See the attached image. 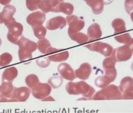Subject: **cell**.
Masks as SVG:
<instances>
[{"instance_id": "26", "label": "cell", "mask_w": 133, "mask_h": 113, "mask_svg": "<svg viewBox=\"0 0 133 113\" xmlns=\"http://www.w3.org/2000/svg\"><path fill=\"white\" fill-rule=\"evenodd\" d=\"M32 29L36 37L39 39L44 38L47 32V30L44 26L42 25L34 26L32 27Z\"/></svg>"}, {"instance_id": "17", "label": "cell", "mask_w": 133, "mask_h": 113, "mask_svg": "<svg viewBox=\"0 0 133 113\" xmlns=\"http://www.w3.org/2000/svg\"><path fill=\"white\" fill-rule=\"evenodd\" d=\"M88 5L91 8L93 13L95 14H101L104 10V3L102 0H84Z\"/></svg>"}, {"instance_id": "19", "label": "cell", "mask_w": 133, "mask_h": 113, "mask_svg": "<svg viewBox=\"0 0 133 113\" xmlns=\"http://www.w3.org/2000/svg\"><path fill=\"white\" fill-rule=\"evenodd\" d=\"M111 25L114 30V34L123 32L126 30L125 22L123 19L117 18L113 21Z\"/></svg>"}, {"instance_id": "10", "label": "cell", "mask_w": 133, "mask_h": 113, "mask_svg": "<svg viewBox=\"0 0 133 113\" xmlns=\"http://www.w3.org/2000/svg\"><path fill=\"white\" fill-rule=\"evenodd\" d=\"M46 19V14L43 12L37 11L30 14L26 19L27 22L32 27L41 26Z\"/></svg>"}, {"instance_id": "4", "label": "cell", "mask_w": 133, "mask_h": 113, "mask_svg": "<svg viewBox=\"0 0 133 113\" xmlns=\"http://www.w3.org/2000/svg\"><path fill=\"white\" fill-rule=\"evenodd\" d=\"M9 29L8 33V41L15 44H17L19 39L23 36V26L19 23L16 22L14 18H12L10 21L5 24Z\"/></svg>"}, {"instance_id": "29", "label": "cell", "mask_w": 133, "mask_h": 113, "mask_svg": "<svg viewBox=\"0 0 133 113\" xmlns=\"http://www.w3.org/2000/svg\"><path fill=\"white\" fill-rule=\"evenodd\" d=\"M131 37L129 33L117 35L114 37V39L118 43L122 44H128L131 40Z\"/></svg>"}, {"instance_id": "30", "label": "cell", "mask_w": 133, "mask_h": 113, "mask_svg": "<svg viewBox=\"0 0 133 113\" xmlns=\"http://www.w3.org/2000/svg\"><path fill=\"white\" fill-rule=\"evenodd\" d=\"M48 83L54 88H57L62 85L63 83V78L59 76H54L48 80Z\"/></svg>"}, {"instance_id": "34", "label": "cell", "mask_w": 133, "mask_h": 113, "mask_svg": "<svg viewBox=\"0 0 133 113\" xmlns=\"http://www.w3.org/2000/svg\"><path fill=\"white\" fill-rule=\"evenodd\" d=\"M124 6L127 13L130 14L131 12L133 11V0H125Z\"/></svg>"}, {"instance_id": "24", "label": "cell", "mask_w": 133, "mask_h": 113, "mask_svg": "<svg viewBox=\"0 0 133 113\" xmlns=\"http://www.w3.org/2000/svg\"><path fill=\"white\" fill-rule=\"evenodd\" d=\"M69 57V53L68 51H64L61 53H58L52 55L48 56V59L50 61L54 62H64L68 59Z\"/></svg>"}, {"instance_id": "33", "label": "cell", "mask_w": 133, "mask_h": 113, "mask_svg": "<svg viewBox=\"0 0 133 113\" xmlns=\"http://www.w3.org/2000/svg\"><path fill=\"white\" fill-rule=\"evenodd\" d=\"M122 93V99H133V85L126 90Z\"/></svg>"}, {"instance_id": "5", "label": "cell", "mask_w": 133, "mask_h": 113, "mask_svg": "<svg viewBox=\"0 0 133 113\" xmlns=\"http://www.w3.org/2000/svg\"><path fill=\"white\" fill-rule=\"evenodd\" d=\"M133 54V39L123 46L117 48L113 51L112 56L117 62H126L131 57Z\"/></svg>"}, {"instance_id": "25", "label": "cell", "mask_w": 133, "mask_h": 113, "mask_svg": "<svg viewBox=\"0 0 133 113\" xmlns=\"http://www.w3.org/2000/svg\"><path fill=\"white\" fill-rule=\"evenodd\" d=\"M133 85V78L131 77H125L122 79L121 81L120 82V85L119 88L121 91L122 93L123 91L126 90L131 85Z\"/></svg>"}, {"instance_id": "32", "label": "cell", "mask_w": 133, "mask_h": 113, "mask_svg": "<svg viewBox=\"0 0 133 113\" xmlns=\"http://www.w3.org/2000/svg\"><path fill=\"white\" fill-rule=\"evenodd\" d=\"M42 0H26V5L29 10L34 11L38 9V6Z\"/></svg>"}, {"instance_id": "35", "label": "cell", "mask_w": 133, "mask_h": 113, "mask_svg": "<svg viewBox=\"0 0 133 113\" xmlns=\"http://www.w3.org/2000/svg\"><path fill=\"white\" fill-rule=\"evenodd\" d=\"M37 64L42 68H46L50 63V60L48 59H39L37 61Z\"/></svg>"}, {"instance_id": "31", "label": "cell", "mask_w": 133, "mask_h": 113, "mask_svg": "<svg viewBox=\"0 0 133 113\" xmlns=\"http://www.w3.org/2000/svg\"><path fill=\"white\" fill-rule=\"evenodd\" d=\"M12 60V56L8 53H4L0 56V67H4L10 64Z\"/></svg>"}, {"instance_id": "16", "label": "cell", "mask_w": 133, "mask_h": 113, "mask_svg": "<svg viewBox=\"0 0 133 113\" xmlns=\"http://www.w3.org/2000/svg\"><path fill=\"white\" fill-rule=\"evenodd\" d=\"M88 36L92 40L99 39L102 36V31L101 27L98 23H93L88 29Z\"/></svg>"}, {"instance_id": "1", "label": "cell", "mask_w": 133, "mask_h": 113, "mask_svg": "<svg viewBox=\"0 0 133 113\" xmlns=\"http://www.w3.org/2000/svg\"><path fill=\"white\" fill-rule=\"evenodd\" d=\"M65 89L69 94H81L87 98H92L95 93L94 88L83 81L78 82H68L66 85Z\"/></svg>"}, {"instance_id": "18", "label": "cell", "mask_w": 133, "mask_h": 113, "mask_svg": "<svg viewBox=\"0 0 133 113\" xmlns=\"http://www.w3.org/2000/svg\"><path fill=\"white\" fill-rule=\"evenodd\" d=\"M17 75L18 71L15 67H11V68L5 69L2 74V82H11L17 77Z\"/></svg>"}, {"instance_id": "14", "label": "cell", "mask_w": 133, "mask_h": 113, "mask_svg": "<svg viewBox=\"0 0 133 113\" xmlns=\"http://www.w3.org/2000/svg\"><path fill=\"white\" fill-rule=\"evenodd\" d=\"M16 9L14 6L10 5H6L0 13V24L4 23L6 24L13 18Z\"/></svg>"}, {"instance_id": "13", "label": "cell", "mask_w": 133, "mask_h": 113, "mask_svg": "<svg viewBox=\"0 0 133 113\" xmlns=\"http://www.w3.org/2000/svg\"><path fill=\"white\" fill-rule=\"evenodd\" d=\"M92 72V67L89 64L84 63L82 64L80 68L75 71L76 77L82 80H86L89 77Z\"/></svg>"}, {"instance_id": "39", "label": "cell", "mask_w": 133, "mask_h": 113, "mask_svg": "<svg viewBox=\"0 0 133 113\" xmlns=\"http://www.w3.org/2000/svg\"><path fill=\"white\" fill-rule=\"evenodd\" d=\"M1 44H2V41H1V38H0V46H1Z\"/></svg>"}, {"instance_id": "12", "label": "cell", "mask_w": 133, "mask_h": 113, "mask_svg": "<svg viewBox=\"0 0 133 113\" xmlns=\"http://www.w3.org/2000/svg\"><path fill=\"white\" fill-rule=\"evenodd\" d=\"M66 24V21L64 18L58 16L51 18L46 23V27L48 30H55L63 29Z\"/></svg>"}, {"instance_id": "8", "label": "cell", "mask_w": 133, "mask_h": 113, "mask_svg": "<svg viewBox=\"0 0 133 113\" xmlns=\"http://www.w3.org/2000/svg\"><path fill=\"white\" fill-rule=\"evenodd\" d=\"M51 91V88L50 85L44 83H38L37 85L32 88V93L36 98L42 99L49 95Z\"/></svg>"}, {"instance_id": "7", "label": "cell", "mask_w": 133, "mask_h": 113, "mask_svg": "<svg viewBox=\"0 0 133 113\" xmlns=\"http://www.w3.org/2000/svg\"><path fill=\"white\" fill-rule=\"evenodd\" d=\"M66 21L69 24V34L76 33L82 30L85 26V22L78 17L72 15L66 17Z\"/></svg>"}, {"instance_id": "27", "label": "cell", "mask_w": 133, "mask_h": 113, "mask_svg": "<svg viewBox=\"0 0 133 113\" xmlns=\"http://www.w3.org/2000/svg\"><path fill=\"white\" fill-rule=\"evenodd\" d=\"M116 62V60H115V59L112 56L111 57L109 56L104 59L103 64H102V66H103L104 70L113 69L115 68Z\"/></svg>"}, {"instance_id": "21", "label": "cell", "mask_w": 133, "mask_h": 113, "mask_svg": "<svg viewBox=\"0 0 133 113\" xmlns=\"http://www.w3.org/2000/svg\"><path fill=\"white\" fill-rule=\"evenodd\" d=\"M69 37L72 40L76 42L78 44L86 43L89 40V36L82 32H76L73 34H69Z\"/></svg>"}, {"instance_id": "22", "label": "cell", "mask_w": 133, "mask_h": 113, "mask_svg": "<svg viewBox=\"0 0 133 113\" xmlns=\"http://www.w3.org/2000/svg\"><path fill=\"white\" fill-rule=\"evenodd\" d=\"M112 82V80H111V78L109 76L104 75L103 76H99V77L96 78L95 85L96 87L99 88H104L108 86Z\"/></svg>"}, {"instance_id": "6", "label": "cell", "mask_w": 133, "mask_h": 113, "mask_svg": "<svg viewBox=\"0 0 133 113\" xmlns=\"http://www.w3.org/2000/svg\"><path fill=\"white\" fill-rule=\"evenodd\" d=\"M85 47L92 51L99 52L106 57L110 56L113 51V48L110 45L101 42H97L86 45Z\"/></svg>"}, {"instance_id": "3", "label": "cell", "mask_w": 133, "mask_h": 113, "mask_svg": "<svg viewBox=\"0 0 133 113\" xmlns=\"http://www.w3.org/2000/svg\"><path fill=\"white\" fill-rule=\"evenodd\" d=\"M17 45L19 47V57L20 61H24L32 58V52L37 48V44L34 42L30 41L23 36H22Z\"/></svg>"}, {"instance_id": "20", "label": "cell", "mask_w": 133, "mask_h": 113, "mask_svg": "<svg viewBox=\"0 0 133 113\" xmlns=\"http://www.w3.org/2000/svg\"><path fill=\"white\" fill-rule=\"evenodd\" d=\"M14 88L11 82H2V85L0 86V98L9 95Z\"/></svg>"}, {"instance_id": "9", "label": "cell", "mask_w": 133, "mask_h": 113, "mask_svg": "<svg viewBox=\"0 0 133 113\" xmlns=\"http://www.w3.org/2000/svg\"><path fill=\"white\" fill-rule=\"evenodd\" d=\"M60 1L59 0H42L38 6V8L43 12H59V5Z\"/></svg>"}, {"instance_id": "2", "label": "cell", "mask_w": 133, "mask_h": 113, "mask_svg": "<svg viewBox=\"0 0 133 113\" xmlns=\"http://www.w3.org/2000/svg\"><path fill=\"white\" fill-rule=\"evenodd\" d=\"M122 99V93L119 88L114 85L106 87L94 94V100H114Z\"/></svg>"}, {"instance_id": "40", "label": "cell", "mask_w": 133, "mask_h": 113, "mask_svg": "<svg viewBox=\"0 0 133 113\" xmlns=\"http://www.w3.org/2000/svg\"><path fill=\"white\" fill-rule=\"evenodd\" d=\"M59 1H60V2H63V1H64V0H59Z\"/></svg>"}, {"instance_id": "15", "label": "cell", "mask_w": 133, "mask_h": 113, "mask_svg": "<svg viewBox=\"0 0 133 113\" xmlns=\"http://www.w3.org/2000/svg\"><path fill=\"white\" fill-rule=\"evenodd\" d=\"M37 44L39 51L44 54L54 53L60 51L58 49L54 48L51 47L50 42L46 38H42L40 39V41H39L37 43Z\"/></svg>"}, {"instance_id": "38", "label": "cell", "mask_w": 133, "mask_h": 113, "mask_svg": "<svg viewBox=\"0 0 133 113\" xmlns=\"http://www.w3.org/2000/svg\"><path fill=\"white\" fill-rule=\"evenodd\" d=\"M131 69H132V71H133V62H132V64H131Z\"/></svg>"}, {"instance_id": "23", "label": "cell", "mask_w": 133, "mask_h": 113, "mask_svg": "<svg viewBox=\"0 0 133 113\" xmlns=\"http://www.w3.org/2000/svg\"><path fill=\"white\" fill-rule=\"evenodd\" d=\"M74 10L73 5L70 3L61 2L59 5V12H62L68 16H71Z\"/></svg>"}, {"instance_id": "37", "label": "cell", "mask_w": 133, "mask_h": 113, "mask_svg": "<svg viewBox=\"0 0 133 113\" xmlns=\"http://www.w3.org/2000/svg\"><path fill=\"white\" fill-rule=\"evenodd\" d=\"M130 16H131V19L132 20V21L133 22V11H132L131 14H130Z\"/></svg>"}, {"instance_id": "36", "label": "cell", "mask_w": 133, "mask_h": 113, "mask_svg": "<svg viewBox=\"0 0 133 113\" xmlns=\"http://www.w3.org/2000/svg\"><path fill=\"white\" fill-rule=\"evenodd\" d=\"M11 0H0V4L3 5H6L9 4Z\"/></svg>"}, {"instance_id": "28", "label": "cell", "mask_w": 133, "mask_h": 113, "mask_svg": "<svg viewBox=\"0 0 133 113\" xmlns=\"http://www.w3.org/2000/svg\"><path fill=\"white\" fill-rule=\"evenodd\" d=\"M26 83L32 89L39 83V79L35 75H30L26 78Z\"/></svg>"}, {"instance_id": "11", "label": "cell", "mask_w": 133, "mask_h": 113, "mask_svg": "<svg viewBox=\"0 0 133 113\" xmlns=\"http://www.w3.org/2000/svg\"><path fill=\"white\" fill-rule=\"evenodd\" d=\"M58 72L62 77L66 80L72 81L76 78V75L74 69L71 67L66 63H62L57 68Z\"/></svg>"}]
</instances>
